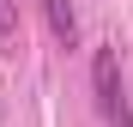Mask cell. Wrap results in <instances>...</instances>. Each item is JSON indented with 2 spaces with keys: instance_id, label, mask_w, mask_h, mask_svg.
<instances>
[{
  "instance_id": "cell-2",
  "label": "cell",
  "mask_w": 133,
  "mask_h": 127,
  "mask_svg": "<svg viewBox=\"0 0 133 127\" xmlns=\"http://www.w3.org/2000/svg\"><path fill=\"white\" fill-rule=\"evenodd\" d=\"M42 12H49L55 42H66V49H73V36H79V12H73V0H42Z\"/></svg>"
},
{
  "instance_id": "cell-1",
  "label": "cell",
  "mask_w": 133,
  "mask_h": 127,
  "mask_svg": "<svg viewBox=\"0 0 133 127\" xmlns=\"http://www.w3.org/2000/svg\"><path fill=\"white\" fill-rule=\"evenodd\" d=\"M91 91H97V115H103L109 127H133V103H127V79H121L115 49H97V61H91Z\"/></svg>"
},
{
  "instance_id": "cell-3",
  "label": "cell",
  "mask_w": 133,
  "mask_h": 127,
  "mask_svg": "<svg viewBox=\"0 0 133 127\" xmlns=\"http://www.w3.org/2000/svg\"><path fill=\"white\" fill-rule=\"evenodd\" d=\"M0 36L18 42V6H12V0H0Z\"/></svg>"
}]
</instances>
